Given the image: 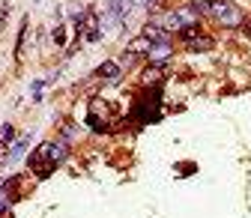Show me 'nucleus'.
Segmentation results:
<instances>
[{
  "label": "nucleus",
  "mask_w": 251,
  "mask_h": 218,
  "mask_svg": "<svg viewBox=\"0 0 251 218\" xmlns=\"http://www.w3.org/2000/svg\"><path fill=\"white\" fill-rule=\"evenodd\" d=\"M209 12H212L218 21H225V24H239V21H242L239 12H236L230 3H225V0H212V3H209Z\"/></svg>",
  "instance_id": "1"
},
{
  "label": "nucleus",
  "mask_w": 251,
  "mask_h": 218,
  "mask_svg": "<svg viewBox=\"0 0 251 218\" xmlns=\"http://www.w3.org/2000/svg\"><path fill=\"white\" fill-rule=\"evenodd\" d=\"M96 78H102V81H120V66L114 63V60H108V63H102L96 72H93Z\"/></svg>",
  "instance_id": "2"
},
{
  "label": "nucleus",
  "mask_w": 251,
  "mask_h": 218,
  "mask_svg": "<svg viewBox=\"0 0 251 218\" xmlns=\"http://www.w3.org/2000/svg\"><path fill=\"white\" fill-rule=\"evenodd\" d=\"M171 57V42L165 39V42H155L152 48H150V60L152 63H165V60Z\"/></svg>",
  "instance_id": "3"
},
{
  "label": "nucleus",
  "mask_w": 251,
  "mask_h": 218,
  "mask_svg": "<svg viewBox=\"0 0 251 218\" xmlns=\"http://www.w3.org/2000/svg\"><path fill=\"white\" fill-rule=\"evenodd\" d=\"M182 45H185L188 51H209V48H212V39L201 33V36H195V39H188V42H182Z\"/></svg>",
  "instance_id": "4"
},
{
  "label": "nucleus",
  "mask_w": 251,
  "mask_h": 218,
  "mask_svg": "<svg viewBox=\"0 0 251 218\" xmlns=\"http://www.w3.org/2000/svg\"><path fill=\"white\" fill-rule=\"evenodd\" d=\"M66 155H69V146H66V144H54V146H51V155H48V168H54L57 162H63Z\"/></svg>",
  "instance_id": "5"
},
{
  "label": "nucleus",
  "mask_w": 251,
  "mask_h": 218,
  "mask_svg": "<svg viewBox=\"0 0 251 218\" xmlns=\"http://www.w3.org/2000/svg\"><path fill=\"white\" fill-rule=\"evenodd\" d=\"M144 36H147L150 42H152V39H159V42L168 39V33H165V27H162V24H147V27H144Z\"/></svg>",
  "instance_id": "6"
},
{
  "label": "nucleus",
  "mask_w": 251,
  "mask_h": 218,
  "mask_svg": "<svg viewBox=\"0 0 251 218\" xmlns=\"http://www.w3.org/2000/svg\"><path fill=\"white\" fill-rule=\"evenodd\" d=\"M150 48H152V42H150L147 36H141V39H135V42L129 45V54H150Z\"/></svg>",
  "instance_id": "7"
},
{
  "label": "nucleus",
  "mask_w": 251,
  "mask_h": 218,
  "mask_svg": "<svg viewBox=\"0 0 251 218\" xmlns=\"http://www.w3.org/2000/svg\"><path fill=\"white\" fill-rule=\"evenodd\" d=\"M162 78V63H155V66H147L144 69V84H155Z\"/></svg>",
  "instance_id": "8"
},
{
  "label": "nucleus",
  "mask_w": 251,
  "mask_h": 218,
  "mask_svg": "<svg viewBox=\"0 0 251 218\" xmlns=\"http://www.w3.org/2000/svg\"><path fill=\"white\" fill-rule=\"evenodd\" d=\"M12 135H15L12 122H6V126H0V149H3V144H9V141H12Z\"/></svg>",
  "instance_id": "9"
},
{
  "label": "nucleus",
  "mask_w": 251,
  "mask_h": 218,
  "mask_svg": "<svg viewBox=\"0 0 251 218\" xmlns=\"http://www.w3.org/2000/svg\"><path fill=\"white\" fill-rule=\"evenodd\" d=\"M6 18H9V3H3V9H0V30L6 27Z\"/></svg>",
  "instance_id": "10"
},
{
  "label": "nucleus",
  "mask_w": 251,
  "mask_h": 218,
  "mask_svg": "<svg viewBox=\"0 0 251 218\" xmlns=\"http://www.w3.org/2000/svg\"><path fill=\"white\" fill-rule=\"evenodd\" d=\"M54 42H60V45L66 42V30H63V27H57V30H54Z\"/></svg>",
  "instance_id": "11"
},
{
  "label": "nucleus",
  "mask_w": 251,
  "mask_h": 218,
  "mask_svg": "<svg viewBox=\"0 0 251 218\" xmlns=\"http://www.w3.org/2000/svg\"><path fill=\"white\" fill-rule=\"evenodd\" d=\"M242 27H245V36H251V18H248V21H245Z\"/></svg>",
  "instance_id": "12"
},
{
  "label": "nucleus",
  "mask_w": 251,
  "mask_h": 218,
  "mask_svg": "<svg viewBox=\"0 0 251 218\" xmlns=\"http://www.w3.org/2000/svg\"><path fill=\"white\" fill-rule=\"evenodd\" d=\"M0 212H6V203H0Z\"/></svg>",
  "instance_id": "13"
}]
</instances>
